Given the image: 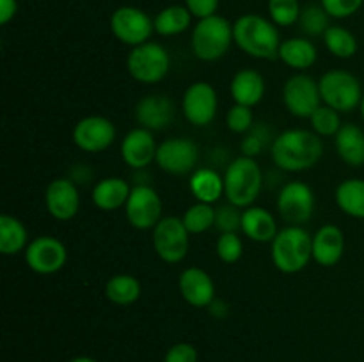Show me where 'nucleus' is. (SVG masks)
Returning <instances> with one entry per match:
<instances>
[{
	"label": "nucleus",
	"instance_id": "nucleus-47",
	"mask_svg": "<svg viewBox=\"0 0 364 362\" xmlns=\"http://www.w3.org/2000/svg\"><path fill=\"white\" fill-rule=\"evenodd\" d=\"M70 362H98V361H96V358H92V357H87V355H78V357L71 358Z\"/></svg>",
	"mask_w": 364,
	"mask_h": 362
},
{
	"label": "nucleus",
	"instance_id": "nucleus-39",
	"mask_svg": "<svg viewBox=\"0 0 364 362\" xmlns=\"http://www.w3.org/2000/svg\"><path fill=\"white\" fill-rule=\"evenodd\" d=\"M226 126L231 133L245 135L252 126H255V114L251 106L238 105L235 103L226 114Z\"/></svg>",
	"mask_w": 364,
	"mask_h": 362
},
{
	"label": "nucleus",
	"instance_id": "nucleus-19",
	"mask_svg": "<svg viewBox=\"0 0 364 362\" xmlns=\"http://www.w3.org/2000/svg\"><path fill=\"white\" fill-rule=\"evenodd\" d=\"M156 146L153 131L137 126L128 131L121 141V158L128 167L135 170H144L149 163L155 162Z\"/></svg>",
	"mask_w": 364,
	"mask_h": 362
},
{
	"label": "nucleus",
	"instance_id": "nucleus-1",
	"mask_svg": "<svg viewBox=\"0 0 364 362\" xmlns=\"http://www.w3.org/2000/svg\"><path fill=\"white\" fill-rule=\"evenodd\" d=\"M323 155L322 137L313 130L291 128L276 135L270 156L276 167L287 172H302L313 169Z\"/></svg>",
	"mask_w": 364,
	"mask_h": 362
},
{
	"label": "nucleus",
	"instance_id": "nucleus-9",
	"mask_svg": "<svg viewBox=\"0 0 364 362\" xmlns=\"http://www.w3.org/2000/svg\"><path fill=\"white\" fill-rule=\"evenodd\" d=\"M110 31L117 41L134 48L149 41L155 32V23L146 11L134 6H121L110 16Z\"/></svg>",
	"mask_w": 364,
	"mask_h": 362
},
{
	"label": "nucleus",
	"instance_id": "nucleus-41",
	"mask_svg": "<svg viewBox=\"0 0 364 362\" xmlns=\"http://www.w3.org/2000/svg\"><path fill=\"white\" fill-rule=\"evenodd\" d=\"M320 4H322V7L327 11L331 18L343 20V18H348L358 13L363 7L364 0H320Z\"/></svg>",
	"mask_w": 364,
	"mask_h": 362
},
{
	"label": "nucleus",
	"instance_id": "nucleus-23",
	"mask_svg": "<svg viewBox=\"0 0 364 362\" xmlns=\"http://www.w3.org/2000/svg\"><path fill=\"white\" fill-rule=\"evenodd\" d=\"M230 92L235 103L252 109L265 96V78L259 71L251 70V67L238 70L231 78Z\"/></svg>",
	"mask_w": 364,
	"mask_h": 362
},
{
	"label": "nucleus",
	"instance_id": "nucleus-5",
	"mask_svg": "<svg viewBox=\"0 0 364 362\" xmlns=\"http://www.w3.org/2000/svg\"><path fill=\"white\" fill-rule=\"evenodd\" d=\"M233 43V23L220 14L198 20L192 28V53L203 62H215L223 59Z\"/></svg>",
	"mask_w": 364,
	"mask_h": 362
},
{
	"label": "nucleus",
	"instance_id": "nucleus-43",
	"mask_svg": "<svg viewBox=\"0 0 364 362\" xmlns=\"http://www.w3.org/2000/svg\"><path fill=\"white\" fill-rule=\"evenodd\" d=\"M220 0H185V7L191 11V14L198 20L208 18L217 14Z\"/></svg>",
	"mask_w": 364,
	"mask_h": 362
},
{
	"label": "nucleus",
	"instance_id": "nucleus-7",
	"mask_svg": "<svg viewBox=\"0 0 364 362\" xmlns=\"http://www.w3.org/2000/svg\"><path fill=\"white\" fill-rule=\"evenodd\" d=\"M127 70L139 84H159L169 73L171 55L160 43L148 41L130 50L127 57Z\"/></svg>",
	"mask_w": 364,
	"mask_h": 362
},
{
	"label": "nucleus",
	"instance_id": "nucleus-24",
	"mask_svg": "<svg viewBox=\"0 0 364 362\" xmlns=\"http://www.w3.org/2000/svg\"><path fill=\"white\" fill-rule=\"evenodd\" d=\"M242 233L258 243H272L277 229L276 216L262 206H249L242 212Z\"/></svg>",
	"mask_w": 364,
	"mask_h": 362
},
{
	"label": "nucleus",
	"instance_id": "nucleus-30",
	"mask_svg": "<svg viewBox=\"0 0 364 362\" xmlns=\"http://www.w3.org/2000/svg\"><path fill=\"white\" fill-rule=\"evenodd\" d=\"M142 286L139 283L137 277L128 275V273H117V275L110 277L105 284V295L114 305H127L135 304L141 298Z\"/></svg>",
	"mask_w": 364,
	"mask_h": 362
},
{
	"label": "nucleus",
	"instance_id": "nucleus-13",
	"mask_svg": "<svg viewBox=\"0 0 364 362\" xmlns=\"http://www.w3.org/2000/svg\"><path fill=\"white\" fill-rule=\"evenodd\" d=\"M283 103L291 116L309 119L323 105L318 82L306 73L294 75L283 85Z\"/></svg>",
	"mask_w": 364,
	"mask_h": 362
},
{
	"label": "nucleus",
	"instance_id": "nucleus-46",
	"mask_svg": "<svg viewBox=\"0 0 364 362\" xmlns=\"http://www.w3.org/2000/svg\"><path fill=\"white\" fill-rule=\"evenodd\" d=\"M206 309H208V312L213 316V318H219V319L226 318L228 312H230V307H228L226 302L220 300V298H217V297H215V300H213Z\"/></svg>",
	"mask_w": 364,
	"mask_h": 362
},
{
	"label": "nucleus",
	"instance_id": "nucleus-18",
	"mask_svg": "<svg viewBox=\"0 0 364 362\" xmlns=\"http://www.w3.org/2000/svg\"><path fill=\"white\" fill-rule=\"evenodd\" d=\"M178 290L181 298L192 307H208L215 300V283L206 270L188 266L178 277Z\"/></svg>",
	"mask_w": 364,
	"mask_h": 362
},
{
	"label": "nucleus",
	"instance_id": "nucleus-34",
	"mask_svg": "<svg viewBox=\"0 0 364 362\" xmlns=\"http://www.w3.org/2000/svg\"><path fill=\"white\" fill-rule=\"evenodd\" d=\"M181 220H183L188 233L203 234L215 226V208H213V204L196 201L194 204L185 209Z\"/></svg>",
	"mask_w": 364,
	"mask_h": 362
},
{
	"label": "nucleus",
	"instance_id": "nucleus-27",
	"mask_svg": "<svg viewBox=\"0 0 364 362\" xmlns=\"http://www.w3.org/2000/svg\"><path fill=\"white\" fill-rule=\"evenodd\" d=\"M277 59L283 60L291 70L302 71L309 70L318 59V50L315 43L308 38H290L284 39L279 46V55Z\"/></svg>",
	"mask_w": 364,
	"mask_h": 362
},
{
	"label": "nucleus",
	"instance_id": "nucleus-44",
	"mask_svg": "<svg viewBox=\"0 0 364 362\" xmlns=\"http://www.w3.org/2000/svg\"><path fill=\"white\" fill-rule=\"evenodd\" d=\"M18 13V0H0V23L7 25Z\"/></svg>",
	"mask_w": 364,
	"mask_h": 362
},
{
	"label": "nucleus",
	"instance_id": "nucleus-2",
	"mask_svg": "<svg viewBox=\"0 0 364 362\" xmlns=\"http://www.w3.org/2000/svg\"><path fill=\"white\" fill-rule=\"evenodd\" d=\"M233 41L249 57L262 60L279 55L281 35L272 20L259 14H242L233 23Z\"/></svg>",
	"mask_w": 364,
	"mask_h": 362
},
{
	"label": "nucleus",
	"instance_id": "nucleus-14",
	"mask_svg": "<svg viewBox=\"0 0 364 362\" xmlns=\"http://www.w3.org/2000/svg\"><path fill=\"white\" fill-rule=\"evenodd\" d=\"M183 116L192 126L205 128L215 119L219 110V96L208 82H194L188 85L181 98Z\"/></svg>",
	"mask_w": 364,
	"mask_h": 362
},
{
	"label": "nucleus",
	"instance_id": "nucleus-25",
	"mask_svg": "<svg viewBox=\"0 0 364 362\" xmlns=\"http://www.w3.org/2000/svg\"><path fill=\"white\" fill-rule=\"evenodd\" d=\"M188 190L198 202L215 204L220 197H224V176L212 167H199L191 174Z\"/></svg>",
	"mask_w": 364,
	"mask_h": 362
},
{
	"label": "nucleus",
	"instance_id": "nucleus-21",
	"mask_svg": "<svg viewBox=\"0 0 364 362\" xmlns=\"http://www.w3.org/2000/svg\"><path fill=\"white\" fill-rule=\"evenodd\" d=\"M345 254V234L336 224H326L313 234V261L320 266L338 265Z\"/></svg>",
	"mask_w": 364,
	"mask_h": 362
},
{
	"label": "nucleus",
	"instance_id": "nucleus-22",
	"mask_svg": "<svg viewBox=\"0 0 364 362\" xmlns=\"http://www.w3.org/2000/svg\"><path fill=\"white\" fill-rule=\"evenodd\" d=\"M132 194V187L124 177L109 176L100 180L92 188V204L102 212H116L127 206L128 197Z\"/></svg>",
	"mask_w": 364,
	"mask_h": 362
},
{
	"label": "nucleus",
	"instance_id": "nucleus-20",
	"mask_svg": "<svg viewBox=\"0 0 364 362\" xmlns=\"http://www.w3.org/2000/svg\"><path fill=\"white\" fill-rule=\"evenodd\" d=\"M174 119V103L166 94H148L135 105V121L149 131L166 130Z\"/></svg>",
	"mask_w": 364,
	"mask_h": 362
},
{
	"label": "nucleus",
	"instance_id": "nucleus-35",
	"mask_svg": "<svg viewBox=\"0 0 364 362\" xmlns=\"http://www.w3.org/2000/svg\"><path fill=\"white\" fill-rule=\"evenodd\" d=\"M329 14L323 9L322 4H311V6L304 7L299 18V25H301L302 32L309 38H318V35L326 34L327 28L331 27Z\"/></svg>",
	"mask_w": 364,
	"mask_h": 362
},
{
	"label": "nucleus",
	"instance_id": "nucleus-48",
	"mask_svg": "<svg viewBox=\"0 0 364 362\" xmlns=\"http://www.w3.org/2000/svg\"><path fill=\"white\" fill-rule=\"evenodd\" d=\"M359 109H361V116L364 119V96H363V102H361V105H359Z\"/></svg>",
	"mask_w": 364,
	"mask_h": 362
},
{
	"label": "nucleus",
	"instance_id": "nucleus-16",
	"mask_svg": "<svg viewBox=\"0 0 364 362\" xmlns=\"http://www.w3.org/2000/svg\"><path fill=\"white\" fill-rule=\"evenodd\" d=\"M116 126L109 117L85 116L78 121L71 131L75 146L85 153H102L116 141Z\"/></svg>",
	"mask_w": 364,
	"mask_h": 362
},
{
	"label": "nucleus",
	"instance_id": "nucleus-12",
	"mask_svg": "<svg viewBox=\"0 0 364 362\" xmlns=\"http://www.w3.org/2000/svg\"><path fill=\"white\" fill-rule=\"evenodd\" d=\"M128 224L139 231H153V227L164 219L162 199L151 185H135L124 206Z\"/></svg>",
	"mask_w": 364,
	"mask_h": 362
},
{
	"label": "nucleus",
	"instance_id": "nucleus-26",
	"mask_svg": "<svg viewBox=\"0 0 364 362\" xmlns=\"http://www.w3.org/2000/svg\"><path fill=\"white\" fill-rule=\"evenodd\" d=\"M334 148L347 165H364V130L358 124L345 123L334 137Z\"/></svg>",
	"mask_w": 364,
	"mask_h": 362
},
{
	"label": "nucleus",
	"instance_id": "nucleus-10",
	"mask_svg": "<svg viewBox=\"0 0 364 362\" xmlns=\"http://www.w3.org/2000/svg\"><path fill=\"white\" fill-rule=\"evenodd\" d=\"M276 206L288 226H304L315 213V192L304 181H288L279 190Z\"/></svg>",
	"mask_w": 364,
	"mask_h": 362
},
{
	"label": "nucleus",
	"instance_id": "nucleus-15",
	"mask_svg": "<svg viewBox=\"0 0 364 362\" xmlns=\"http://www.w3.org/2000/svg\"><path fill=\"white\" fill-rule=\"evenodd\" d=\"M28 268L39 275H53L60 272L68 261L66 245L55 236H38L31 240L23 252Z\"/></svg>",
	"mask_w": 364,
	"mask_h": 362
},
{
	"label": "nucleus",
	"instance_id": "nucleus-17",
	"mask_svg": "<svg viewBox=\"0 0 364 362\" xmlns=\"http://www.w3.org/2000/svg\"><path fill=\"white\" fill-rule=\"evenodd\" d=\"M46 212L59 222H68L75 219L80 209V194L77 183L70 177H57L50 181L45 190Z\"/></svg>",
	"mask_w": 364,
	"mask_h": 362
},
{
	"label": "nucleus",
	"instance_id": "nucleus-40",
	"mask_svg": "<svg viewBox=\"0 0 364 362\" xmlns=\"http://www.w3.org/2000/svg\"><path fill=\"white\" fill-rule=\"evenodd\" d=\"M242 208L226 202L215 208V227L219 233H238L242 231Z\"/></svg>",
	"mask_w": 364,
	"mask_h": 362
},
{
	"label": "nucleus",
	"instance_id": "nucleus-3",
	"mask_svg": "<svg viewBox=\"0 0 364 362\" xmlns=\"http://www.w3.org/2000/svg\"><path fill=\"white\" fill-rule=\"evenodd\" d=\"M224 197L228 202L245 209L255 206L263 188V172L256 158L238 156L224 170Z\"/></svg>",
	"mask_w": 364,
	"mask_h": 362
},
{
	"label": "nucleus",
	"instance_id": "nucleus-31",
	"mask_svg": "<svg viewBox=\"0 0 364 362\" xmlns=\"http://www.w3.org/2000/svg\"><path fill=\"white\" fill-rule=\"evenodd\" d=\"M192 18L194 16L185 6H167L153 18L155 32L159 35H164V38L180 35L191 27Z\"/></svg>",
	"mask_w": 364,
	"mask_h": 362
},
{
	"label": "nucleus",
	"instance_id": "nucleus-4",
	"mask_svg": "<svg viewBox=\"0 0 364 362\" xmlns=\"http://www.w3.org/2000/svg\"><path fill=\"white\" fill-rule=\"evenodd\" d=\"M270 256L279 272H302L313 259V236L302 226L283 227L270 243Z\"/></svg>",
	"mask_w": 364,
	"mask_h": 362
},
{
	"label": "nucleus",
	"instance_id": "nucleus-11",
	"mask_svg": "<svg viewBox=\"0 0 364 362\" xmlns=\"http://www.w3.org/2000/svg\"><path fill=\"white\" fill-rule=\"evenodd\" d=\"M155 162L160 170L171 176H185L198 169L199 148L192 138L173 137L160 142Z\"/></svg>",
	"mask_w": 364,
	"mask_h": 362
},
{
	"label": "nucleus",
	"instance_id": "nucleus-8",
	"mask_svg": "<svg viewBox=\"0 0 364 362\" xmlns=\"http://www.w3.org/2000/svg\"><path fill=\"white\" fill-rule=\"evenodd\" d=\"M191 247V233L180 216H164L153 227V248L167 265L183 261Z\"/></svg>",
	"mask_w": 364,
	"mask_h": 362
},
{
	"label": "nucleus",
	"instance_id": "nucleus-6",
	"mask_svg": "<svg viewBox=\"0 0 364 362\" xmlns=\"http://www.w3.org/2000/svg\"><path fill=\"white\" fill-rule=\"evenodd\" d=\"M320 96L323 105L338 110L340 114H348L358 109L363 102L361 82L355 75L345 70H331L323 73L318 80Z\"/></svg>",
	"mask_w": 364,
	"mask_h": 362
},
{
	"label": "nucleus",
	"instance_id": "nucleus-38",
	"mask_svg": "<svg viewBox=\"0 0 364 362\" xmlns=\"http://www.w3.org/2000/svg\"><path fill=\"white\" fill-rule=\"evenodd\" d=\"M217 258L226 265H233L244 254V243L238 233H220L215 245Z\"/></svg>",
	"mask_w": 364,
	"mask_h": 362
},
{
	"label": "nucleus",
	"instance_id": "nucleus-32",
	"mask_svg": "<svg viewBox=\"0 0 364 362\" xmlns=\"http://www.w3.org/2000/svg\"><path fill=\"white\" fill-rule=\"evenodd\" d=\"M327 50L338 59H350L358 53V39L348 28L340 25H331L323 34Z\"/></svg>",
	"mask_w": 364,
	"mask_h": 362
},
{
	"label": "nucleus",
	"instance_id": "nucleus-33",
	"mask_svg": "<svg viewBox=\"0 0 364 362\" xmlns=\"http://www.w3.org/2000/svg\"><path fill=\"white\" fill-rule=\"evenodd\" d=\"M276 135L269 128L267 123H255V126L244 135L240 142L242 155L249 156V158H256V156L263 155L267 149L272 148V142Z\"/></svg>",
	"mask_w": 364,
	"mask_h": 362
},
{
	"label": "nucleus",
	"instance_id": "nucleus-45",
	"mask_svg": "<svg viewBox=\"0 0 364 362\" xmlns=\"http://www.w3.org/2000/svg\"><path fill=\"white\" fill-rule=\"evenodd\" d=\"M70 177L71 181H73V183H87L89 180H91L92 177V170H91V167L89 165H75L73 169H71V172H70Z\"/></svg>",
	"mask_w": 364,
	"mask_h": 362
},
{
	"label": "nucleus",
	"instance_id": "nucleus-28",
	"mask_svg": "<svg viewBox=\"0 0 364 362\" xmlns=\"http://www.w3.org/2000/svg\"><path fill=\"white\" fill-rule=\"evenodd\" d=\"M334 201L345 215L364 220V180L348 177L341 181L334 192Z\"/></svg>",
	"mask_w": 364,
	"mask_h": 362
},
{
	"label": "nucleus",
	"instance_id": "nucleus-42",
	"mask_svg": "<svg viewBox=\"0 0 364 362\" xmlns=\"http://www.w3.org/2000/svg\"><path fill=\"white\" fill-rule=\"evenodd\" d=\"M164 362H199L198 348L191 343H176L166 351Z\"/></svg>",
	"mask_w": 364,
	"mask_h": 362
},
{
	"label": "nucleus",
	"instance_id": "nucleus-36",
	"mask_svg": "<svg viewBox=\"0 0 364 362\" xmlns=\"http://www.w3.org/2000/svg\"><path fill=\"white\" fill-rule=\"evenodd\" d=\"M309 123H311V130L318 137H336L340 128L343 126V123H341V114L327 105H320L315 110V114L309 117Z\"/></svg>",
	"mask_w": 364,
	"mask_h": 362
},
{
	"label": "nucleus",
	"instance_id": "nucleus-29",
	"mask_svg": "<svg viewBox=\"0 0 364 362\" xmlns=\"http://www.w3.org/2000/svg\"><path fill=\"white\" fill-rule=\"evenodd\" d=\"M28 243V231L23 222L7 213L0 215V252L4 256L20 254Z\"/></svg>",
	"mask_w": 364,
	"mask_h": 362
},
{
	"label": "nucleus",
	"instance_id": "nucleus-37",
	"mask_svg": "<svg viewBox=\"0 0 364 362\" xmlns=\"http://www.w3.org/2000/svg\"><path fill=\"white\" fill-rule=\"evenodd\" d=\"M299 0H269V16L277 27H291L301 18Z\"/></svg>",
	"mask_w": 364,
	"mask_h": 362
}]
</instances>
